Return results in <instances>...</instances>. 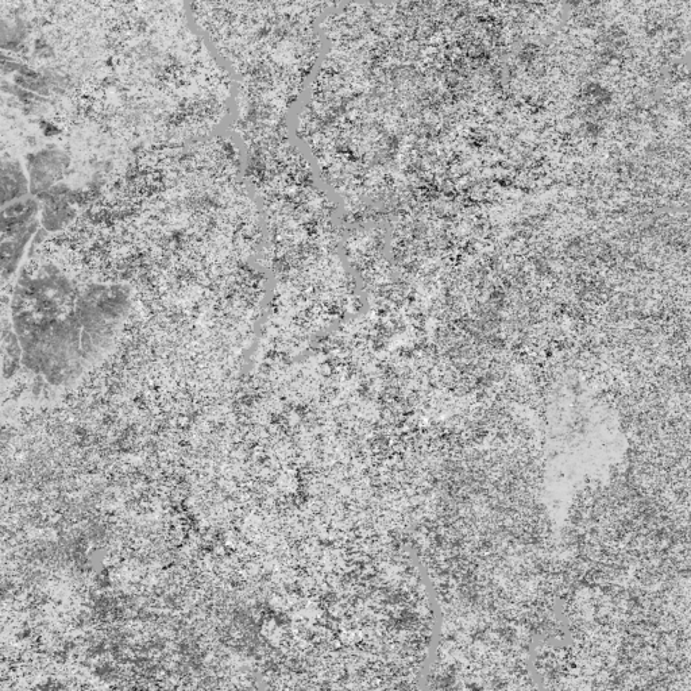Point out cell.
<instances>
[{
  "label": "cell",
  "instance_id": "1",
  "mask_svg": "<svg viewBox=\"0 0 691 691\" xmlns=\"http://www.w3.org/2000/svg\"><path fill=\"white\" fill-rule=\"evenodd\" d=\"M130 306L125 285L79 284L57 265L26 266L10 306L22 364L53 385L77 380L113 346Z\"/></svg>",
  "mask_w": 691,
  "mask_h": 691
},
{
  "label": "cell",
  "instance_id": "5",
  "mask_svg": "<svg viewBox=\"0 0 691 691\" xmlns=\"http://www.w3.org/2000/svg\"><path fill=\"white\" fill-rule=\"evenodd\" d=\"M36 222H41V204L36 196L30 195L3 206L0 231L9 233Z\"/></svg>",
  "mask_w": 691,
  "mask_h": 691
},
{
  "label": "cell",
  "instance_id": "4",
  "mask_svg": "<svg viewBox=\"0 0 691 691\" xmlns=\"http://www.w3.org/2000/svg\"><path fill=\"white\" fill-rule=\"evenodd\" d=\"M40 222L23 227V229L2 233L0 243V258H2V281L6 283L19 269L27 245L37 233Z\"/></svg>",
  "mask_w": 691,
  "mask_h": 691
},
{
  "label": "cell",
  "instance_id": "7",
  "mask_svg": "<svg viewBox=\"0 0 691 691\" xmlns=\"http://www.w3.org/2000/svg\"><path fill=\"white\" fill-rule=\"evenodd\" d=\"M3 370L5 377L13 376L23 362V351L18 335L15 334L13 326L5 324L3 326Z\"/></svg>",
  "mask_w": 691,
  "mask_h": 691
},
{
  "label": "cell",
  "instance_id": "3",
  "mask_svg": "<svg viewBox=\"0 0 691 691\" xmlns=\"http://www.w3.org/2000/svg\"><path fill=\"white\" fill-rule=\"evenodd\" d=\"M41 204V223L46 231H59L75 219L76 211L71 204V191L65 184H56L37 196Z\"/></svg>",
  "mask_w": 691,
  "mask_h": 691
},
{
  "label": "cell",
  "instance_id": "6",
  "mask_svg": "<svg viewBox=\"0 0 691 691\" xmlns=\"http://www.w3.org/2000/svg\"><path fill=\"white\" fill-rule=\"evenodd\" d=\"M2 192V206L32 195L30 193L29 177L23 172L21 162L15 160L3 161Z\"/></svg>",
  "mask_w": 691,
  "mask_h": 691
},
{
  "label": "cell",
  "instance_id": "2",
  "mask_svg": "<svg viewBox=\"0 0 691 691\" xmlns=\"http://www.w3.org/2000/svg\"><path fill=\"white\" fill-rule=\"evenodd\" d=\"M68 168V157L59 150H52V152L46 150V152L30 156L27 160L30 193L37 198L41 193L59 184L67 175Z\"/></svg>",
  "mask_w": 691,
  "mask_h": 691
}]
</instances>
